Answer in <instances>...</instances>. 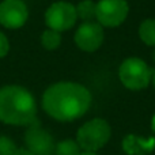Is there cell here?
<instances>
[{"instance_id": "e0dca14e", "label": "cell", "mask_w": 155, "mask_h": 155, "mask_svg": "<svg viewBox=\"0 0 155 155\" xmlns=\"http://www.w3.org/2000/svg\"><path fill=\"white\" fill-rule=\"evenodd\" d=\"M14 155H34V154H33L31 151H29L27 148H16Z\"/></svg>"}, {"instance_id": "9a60e30c", "label": "cell", "mask_w": 155, "mask_h": 155, "mask_svg": "<svg viewBox=\"0 0 155 155\" xmlns=\"http://www.w3.org/2000/svg\"><path fill=\"white\" fill-rule=\"evenodd\" d=\"M16 147L11 139L5 136H0V155H14Z\"/></svg>"}, {"instance_id": "5b68a950", "label": "cell", "mask_w": 155, "mask_h": 155, "mask_svg": "<svg viewBox=\"0 0 155 155\" xmlns=\"http://www.w3.org/2000/svg\"><path fill=\"white\" fill-rule=\"evenodd\" d=\"M129 5L127 0H99L95 19L102 27H117L127 19Z\"/></svg>"}, {"instance_id": "ffe728a7", "label": "cell", "mask_w": 155, "mask_h": 155, "mask_svg": "<svg viewBox=\"0 0 155 155\" xmlns=\"http://www.w3.org/2000/svg\"><path fill=\"white\" fill-rule=\"evenodd\" d=\"M151 80H153V84H154V87H155V71H154V74H153V78H151Z\"/></svg>"}, {"instance_id": "ba28073f", "label": "cell", "mask_w": 155, "mask_h": 155, "mask_svg": "<svg viewBox=\"0 0 155 155\" xmlns=\"http://www.w3.org/2000/svg\"><path fill=\"white\" fill-rule=\"evenodd\" d=\"M104 42V27L98 22H83L75 33V44L84 52H95Z\"/></svg>"}, {"instance_id": "5bb4252c", "label": "cell", "mask_w": 155, "mask_h": 155, "mask_svg": "<svg viewBox=\"0 0 155 155\" xmlns=\"http://www.w3.org/2000/svg\"><path fill=\"white\" fill-rule=\"evenodd\" d=\"M80 150L82 148L79 147L78 142L71 139H65L56 144L54 155H80Z\"/></svg>"}, {"instance_id": "9c48e42d", "label": "cell", "mask_w": 155, "mask_h": 155, "mask_svg": "<svg viewBox=\"0 0 155 155\" xmlns=\"http://www.w3.org/2000/svg\"><path fill=\"white\" fill-rule=\"evenodd\" d=\"M29 11L22 0H4L0 3V23L8 29L22 27L27 21Z\"/></svg>"}, {"instance_id": "7c38bea8", "label": "cell", "mask_w": 155, "mask_h": 155, "mask_svg": "<svg viewBox=\"0 0 155 155\" xmlns=\"http://www.w3.org/2000/svg\"><path fill=\"white\" fill-rule=\"evenodd\" d=\"M75 8L78 18H80L83 22H90L95 19L97 3H94L93 0H82L78 3Z\"/></svg>"}, {"instance_id": "7a4b0ae2", "label": "cell", "mask_w": 155, "mask_h": 155, "mask_svg": "<svg viewBox=\"0 0 155 155\" xmlns=\"http://www.w3.org/2000/svg\"><path fill=\"white\" fill-rule=\"evenodd\" d=\"M34 97L21 86L0 88V121L11 125H30L37 120Z\"/></svg>"}, {"instance_id": "8992f818", "label": "cell", "mask_w": 155, "mask_h": 155, "mask_svg": "<svg viewBox=\"0 0 155 155\" xmlns=\"http://www.w3.org/2000/svg\"><path fill=\"white\" fill-rule=\"evenodd\" d=\"M76 8L67 2H56L46 10L45 22L49 29L56 31H65L76 23Z\"/></svg>"}, {"instance_id": "52a82bcc", "label": "cell", "mask_w": 155, "mask_h": 155, "mask_svg": "<svg viewBox=\"0 0 155 155\" xmlns=\"http://www.w3.org/2000/svg\"><path fill=\"white\" fill-rule=\"evenodd\" d=\"M27 150L31 151L34 155H54L56 144L53 142V137L40 127L38 121L35 120L30 124L29 131L25 135Z\"/></svg>"}, {"instance_id": "2e32d148", "label": "cell", "mask_w": 155, "mask_h": 155, "mask_svg": "<svg viewBox=\"0 0 155 155\" xmlns=\"http://www.w3.org/2000/svg\"><path fill=\"white\" fill-rule=\"evenodd\" d=\"M10 51V44H8V40L2 31H0V59L4 57L5 54Z\"/></svg>"}, {"instance_id": "277c9868", "label": "cell", "mask_w": 155, "mask_h": 155, "mask_svg": "<svg viewBox=\"0 0 155 155\" xmlns=\"http://www.w3.org/2000/svg\"><path fill=\"white\" fill-rule=\"evenodd\" d=\"M154 71L147 65L144 60L139 57H128L120 65L118 78L121 83L129 90H143L151 82Z\"/></svg>"}, {"instance_id": "4fadbf2b", "label": "cell", "mask_w": 155, "mask_h": 155, "mask_svg": "<svg viewBox=\"0 0 155 155\" xmlns=\"http://www.w3.org/2000/svg\"><path fill=\"white\" fill-rule=\"evenodd\" d=\"M41 44L45 49L48 51H53V49H57L61 44V34L56 30L48 29L42 33L41 35Z\"/></svg>"}, {"instance_id": "3957f363", "label": "cell", "mask_w": 155, "mask_h": 155, "mask_svg": "<svg viewBox=\"0 0 155 155\" xmlns=\"http://www.w3.org/2000/svg\"><path fill=\"white\" fill-rule=\"evenodd\" d=\"M112 129L104 118H93L84 123L79 128L76 135V142L83 151H93L97 153L104 148L109 142Z\"/></svg>"}, {"instance_id": "6da1fadb", "label": "cell", "mask_w": 155, "mask_h": 155, "mask_svg": "<svg viewBox=\"0 0 155 155\" xmlns=\"http://www.w3.org/2000/svg\"><path fill=\"white\" fill-rule=\"evenodd\" d=\"M91 93L83 84L59 82L46 88L42 97L44 110L59 121H74L87 113Z\"/></svg>"}, {"instance_id": "ac0fdd59", "label": "cell", "mask_w": 155, "mask_h": 155, "mask_svg": "<svg viewBox=\"0 0 155 155\" xmlns=\"http://www.w3.org/2000/svg\"><path fill=\"white\" fill-rule=\"evenodd\" d=\"M80 155H98V154L93 153V151H83V153H80Z\"/></svg>"}, {"instance_id": "44dd1931", "label": "cell", "mask_w": 155, "mask_h": 155, "mask_svg": "<svg viewBox=\"0 0 155 155\" xmlns=\"http://www.w3.org/2000/svg\"><path fill=\"white\" fill-rule=\"evenodd\" d=\"M154 60H155V53H154Z\"/></svg>"}, {"instance_id": "8fae6325", "label": "cell", "mask_w": 155, "mask_h": 155, "mask_svg": "<svg viewBox=\"0 0 155 155\" xmlns=\"http://www.w3.org/2000/svg\"><path fill=\"white\" fill-rule=\"evenodd\" d=\"M139 37L146 45L155 48V19H146L140 23Z\"/></svg>"}, {"instance_id": "30bf717a", "label": "cell", "mask_w": 155, "mask_h": 155, "mask_svg": "<svg viewBox=\"0 0 155 155\" xmlns=\"http://www.w3.org/2000/svg\"><path fill=\"white\" fill-rule=\"evenodd\" d=\"M154 148H155V137L143 139V137L129 134L123 140V150L128 155H147L153 153Z\"/></svg>"}, {"instance_id": "d6986e66", "label": "cell", "mask_w": 155, "mask_h": 155, "mask_svg": "<svg viewBox=\"0 0 155 155\" xmlns=\"http://www.w3.org/2000/svg\"><path fill=\"white\" fill-rule=\"evenodd\" d=\"M151 129L155 132V114H154V117H153V121H151Z\"/></svg>"}]
</instances>
